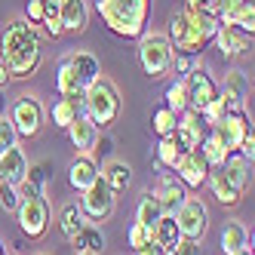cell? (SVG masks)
Masks as SVG:
<instances>
[{
	"label": "cell",
	"instance_id": "obj_1",
	"mask_svg": "<svg viewBox=\"0 0 255 255\" xmlns=\"http://www.w3.org/2000/svg\"><path fill=\"white\" fill-rule=\"evenodd\" d=\"M43 59L37 25L28 19H9L0 31V62L6 65L12 80H28L37 74Z\"/></svg>",
	"mask_w": 255,
	"mask_h": 255
},
{
	"label": "cell",
	"instance_id": "obj_2",
	"mask_svg": "<svg viewBox=\"0 0 255 255\" xmlns=\"http://www.w3.org/2000/svg\"><path fill=\"white\" fill-rule=\"evenodd\" d=\"M218 31V19L197 6H181L169 12V31L166 37L172 43V49H181L188 56H200L203 49Z\"/></svg>",
	"mask_w": 255,
	"mask_h": 255
},
{
	"label": "cell",
	"instance_id": "obj_3",
	"mask_svg": "<svg viewBox=\"0 0 255 255\" xmlns=\"http://www.w3.org/2000/svg\"><path fill=\"white\" fill-rule=\"evenodd\" d=\"M99 15L117 37L138 40L151 15V0H99Z\"/></svg>",
	"mask_w": 255,
	"mask_h": 255
},
{
	"label": "cell",
	"instance_id": "obj_4",
	"mask_svg": "<svg viewBox=\"0 0 255 255\" xmlns=\"http://www.w3.org/2000/svg\"><path fill=\"white\" fill-rule=\"evenodd\" d=\"M123 111V99H120V89L114 86V80L99 77L93 86L86 89V102H83V114L93 120L99 129H108L111 123H117Z\"/></svg>",
	"mask_w": 255,
	"mask_h": 255
},
{
	"label": "cell",
	"instance_id": "obj_5",
	"mask_svg": "<svg viewBox=\"0 0 255 255\" xmlns=\"http://www.w3.org/2000/svg\"><path fill=\"white\" fill-rule=\"evenodd\" d=\"M138 62L148 77H163L172 65V43L166 34H141L138 37Z\"/></svg>",
	"mask_w": 255,
	"mask_h": 255
},
{
	"label": "cell",
	"instance_id": "obj_6",
	"mask_svg": "<svg viewBox=\"0 0 255 255\" xmlns=\"http://www.w3.org/2000/svg\"><path fill=\"white\" fill-rule=\"evenodd\" d=\"M114 206H117V194L102 181V175L80 197V212L86 215V222H108L114 215Z\"/></svg>",
	"mask_w": 255,
	"mask_h": 255
},
{
	"label": "cell",
	"instance_id": "obj_7",
	"mask_svg": "<svg viewBox=\"0 0 255 255\" xmlns=\"http://www.w3.org/2000/svg\"><path fill=\"white\" fill-rule=\"evenodd\" d=\"M15 218H19V228L31 237V240H40L49 228V200L46 194L37 197H22L19 209H15Z\"/></svg>",
	"mask_w": 255,
	"mask_h": 255
},
{
	"label": "cell",
	"instance_id": "obj_8",
	"mask_svg": "<svg viewBox=\"0 0 255 255\" xmlns=\"http://www.w3.org/2000/svg\"><path fill=\"white\" fill-rule=\"evenodd\" d=\"M9 120L15 126V132H19V138H34L40 132V126H43V105H40V99L19 96L12 102Z\"/></svg>",
	"mask_w": 255,
	"mask_h": 255
},
{
	"label": "cell",
	"instance_id": "obj_9",
	"mask_svg": "<svg viewBox=\"0 0 255 255\" xmlns=\"http://www.w3.org/2000/svg\"><path fill=\"white\" fill-rule=\"evenodd\" d=\"M175 225L181 231V237H188V240H203V234L209 231V209L203 200L197 197H188L181 209L175 212Z\"/></svg>",
	"mask_w": 255,
	"mask_h": 255
},
{
	"label": "cell",
	"instance_id": "obj_10",
	"mask_svg": "<svg viewBox=\"0 0 255 255\" xmlns=\"http://www.w3.org/2000/svg\"><path fill=\"white\" fill-rule=\"evenodd\" d=\"M212 129L222 135L228 151H237V148H240V141L252 132V120H249V114L243 111V108H231V111L222 117V123H215Z\"/></svg>",
	"mask_w": 255,
	"mask_h": 255
},
{
	"label": "cell",
	"instance_id": "obj_11",
	"mask_svg": "<svg viewBox=\"0 0 255 255\" xmlns=\"http://www.w3.org/2000/svg\"><path fill=\"white\" fill-rule=\"evenodd\" d=\"M172 169H175V178H178L185 188H203L206 178H209V163H206L203 154H200V148L185 151Z\"/></svg>",
	"mask_w": 255,
	"mask_h": 255
},
{
	"label": "cell",
	"instance_id": "obj_12",
	"mask_svg": "<svg viewBox=\"0 0 255 255\" xmlns=\"http://www.w3.org/2000/svg\"><path fill=\"white\" fill-rule=\"evenodd\" d=\"M218 25H231V28H240L243 34L255 31V3L252 0H222L218 6Z\"/></svg>",
	"mask_w": 255,
	"mask_h": 255
},
{
	"label": "cell",
	"instance_id": "obj_13",
	"mask_svg": "<svg viewBox=\"0 0 255 255\" xmlns=\"http://www.w3.org/2000/svg\"><path fill=\"white\" fill-rule=\"evenodd\" d=\"M185 83H188V99H191L194 111H203V108L218 96L215 80L206 74V68H200V65H194L188 74H185Z\"/></svg>",
	"mask_w": 255,
	"mask_h": 255
},
{
	"label": "cell",
	"instance_id": "obj_14",
	"mask_svg": "<svg viewBox=\"0 0 255 255\" xmlns=\"http://www.w3.org/2000/svg\"><path fill=\"white\" fill-rule=\"evenodd\" d=\"M172 135L178 138V144L185 151H194V148H200V141H203V135H206V123H203V117H200L194 108H188V111L178 114V123H175Z\"/></svg>",
	"mask_w": 255,
	"mask_h": 255
},
{
	"label": "cell",
	"instance_id": "obj_15",
	"mask_svg": "<svg viewBox=\"0 0 255 255\" xmlns=\"http://www.w3.org/2000/svg\"><path fill=\"white\" fill-rule=\"evenodd\" d=\"M154 197L160 200V206L166 215H175L181 209V203L188 200V188L181 185V181L175 175H166V172H160L157 178V188H154Z\"/></svg>",
	"mask_w": 255,
	"mask_h": 255
},
{
	"label": "cell",
	"instance_id": "obj_16",
	"mask_svg": "<svg viewBox=\"0 0 255 255\" xmlns=\"http://www.w3.org/2000/svg\"><path fill=\"white\" fill-rule=\"evenodd\" d=\"M212 40H215L218 52H222L225 59H240V56H246V49L252 43L249 34H243L240 28H231V25H218V31H215Z\"/></svg>",
	"mask_w": 255,
	"mask_h": 255
},
{
	"label": "cell",
	"instance_id": "obj_17",
	"mask_svg": "<svg viewBox=\"0 0 255 255\" xmlns=\"http://www.w3.org/2000/svg\"><path fill=\"white\" fill-rule=\"evenodd\" d=\"M59 22L65 34H83L89 25L86 0H59Z\"/></svg>",
	"mask_w": 255,
	"mask_h": 255
},
{
	"label": "cell",
	"instance_id": "obj_18",
	"mask_svg": "<svg viewBox=\"0 0 255 255\" xmlns=\"http://www.w3.org/2000/svg\"><path fill=\"white\" fill-rule=\"evenodd\" d=\"M25 175H28V157L19 144L0 154V181H9V185L19 188L25 181Z\"/></svg>",
	"mask_w": 255,
	"mask_h": 255
},
{
	"label": "cell",
	"instance_id": "obj_19",
	"mask_svg": "<svg viewBox=\"0 0 255 255\" xmlns=\"http://www.w3.org/2000/svg\"><path fill=\"white\" fill-rule=\"evenodd\" d=\"M96 178H99V163L89 157V154H77L74 160H71V166H68V181H71V188H74V191L83 194Z\"/></svg>",
	"mask_w": 255,
	"mask_h": 255
},
{
	"label": "cell",
	"instance_id": "obj_20",
	"mask_svg": "<svg viewBox=\"0 0 255 255\" xmlns=\"http://www.w3.org/2000/svg\"><path fill=\"white\" fill-rule=\"evenodd\" d=\"M68 135H71V144H74V151H77V154H89V151H96L99 126L89 120L86 114H80L74 123L68 126Z\"/></svg>",
	"mask_w": 255,
	"mask_h": 255
},
{
	"label": "cell",
	"instance_id": "obj_21",
	"mask_svg": "<svg viewBox=\"0 0 255 255\" xmlns=\"http://www.w3.org/2000/svg\"><path fill=\"white\" fill-rule=\"evenodd\" d=\"M68 243H71V249H74L77 255H102L105 252V234L93 222H86L74 237H68Z\"/></svg>",
	"mask_w": 255,
	"mask_h": 255
},
{
	"label": "cell",
	"instance_id": "obj_22",
	"mask_svg": "<svg viewBox=\"0 0 255 255\" xmlns=\"http://www.w3.org/2000/svg\"><path fill=\"white\" fill-rule=\"evenodd\" d=\"M222 172L228 175V181L237 191H246L249 188V178H252V163L240 151H228V157L222 160Z\"/></svg>",
	"mask_w": 255,
	"mask_h": 255
},
{
	"label": "cell",
	"instance_id": "obj_23",
	"mask_svg": "<svg viewBox=\"0 0 255 255\" xmlns=\"http://www.w3.org/2000/svg\"><path fill=\"white\" fill-rule=\"evenodd\" d=\"M71 68H74V74H77V83L83 89H89L99 77H102V65L99 59L93 56V52H86V49H77V52H71Z\"/></svg>",
	"mask_w": 255,
	"mask_h": 255
},
{
	"label": "cell",
	"instance_id": "obj_24",
	"mask_svg": "<svg viewBox=\"0 0 255 255\" xmlns=\"http://www.w3.org/2000/svg\"><path fill=\"white\" fill-rule=\"evenodd\" d=\"M222 96L231 108H243L246 99H249V77H246V71H228L225 74V86H222Z\"/></svg>",
	"mask_w": 255,
	"mask_h": 255
},
{
	"label": "cell",
	"instance_id": "obj_25",
	"mask_svg": "<svg viewBox=\"0 0 255 255\" xmlns=\"http://www.w3.org/2000/svg\"><path fill=\"white\" fill-rule=\"evenodd\" d=\"M83 102H86V96H62L52 105V126L68 129V126L83 114Z\"/></svg>",
	"mask_w": 255,
	"mask_h": 255
},
{
	"label": "cell",
	"instance_id": "obj_26",
	"mask_svg": "<svg viewBox=\"0 0 255 255\" xmlns=\"http://www.w3.org/2000/svg\"><path fill=\"white\" fill-rule=\"evenodd\" d=\"M209 188H212V194H215V200L222 206H237L240 203V197H243V191H237L231 181H228V175L222 172V166H215V169H209Z\"/></svg>",
	"mask_w": 255,
	"mask_h": 255
},
{
	"label": "cell",
	"instance_id": "obj_27",
	"mask_svg": "<svg viewBox=\"0 0 255 255\" xmlns=\"http://www.w3.org/2000/svg\"><path fill=\"white\" fill-rule=\"evenodd\" d=\"M99 175H102V181L114 194L126 191V188H129V181H132V169H129V163H123V160H108Z\"/></svg>",
	"mask_w": 255,
	"mask_h": 255
},
{
	"label": "cell",
	"instance_id": "obj_28",
	"mask_svg": "<svg viewBox=\"0 0 255 255\" xmlns=\"http://www.w3.org/2000/svg\"><path fill=\"white\" fill-rule=\"evenodd\" d=\"M46 181H49V163L46 160L28 163V175H25V181L19 185V194L22 197H37V194H43Z\"/></svg>",
	"mask_w": 255,
	"mask_h": 255
},
{
	"label": "cell",
	"instance_id": "obj_29",
	"mask_svg": "<svg viewBox=\"0 0 255 255\" xmlns=\"http://www.w3.org/2000/svg\"><path fill=\"white\" fill-rule=\"evenodd\" d=\"M178 240H181V231L175 225V215H163L160 222H157V228H154V243L163 249V255H172V249L178 246Z\"/></svg>",
	"mask_w": 255,
	"mask_h": 255
},
{
	"label": "cell",
	"instance_id": "obj_30",
	"mask_svg": "<svg viewBox=\"0 0 255 255\" xmlns=\"http://www.w3.org/2000/svg\"><path fill=\"white\" fill-rule=\"evenodd\" d=\"M249 249V231L243 222H228L225 231H222V252L225 255H237V252H243Z\"/></svg>",
	"mask_w": 255,
	"mask_h": 255
},
{
	"label": "cell",
	"instance_id": "obj_31",
	"mask_svg": "<svg viewBox=\"0 0 255 255\" xmlns=\"http://www.w3.org/2000/svg\"><path fill=\"white\" fill-rule=\"evenodd\" d=\"M163 215H166V212H163V206H160V200L154 197V191H144L141 200H138V209H135V222L154 231Z\"/></svg>",
	"mask_w": 255,
	"mask_h": 255
},
{
	"label": "cell",
	"instance_id": "obj_32",
	"mask_svg": "<svg viewBox=\"0 0 255 255\" xmlns=\"http://www.w3.org/2000/svg\"><path fill=\"white\" fill-rule=\"evenodd\" d=\"M185 154V148L178 144V138L175 135H163L160 138V144H157V157H154V166L157 169H172L175 163H178V157Z\"/></svg>",
	"mask_w": 255,
	"mask_h": 255
},
{
	"label": "cell",
	"instance_id": "obj_33",
	"mask_svg": "<svg viewBox=\"0 0 255 255\" xmlns=\"http://www.w3.org/2000/svg\"><path fill=\"white\" fill-rule=\"evenodd\" d=\"M56 89H59V96H86V89L77 83V74H74V68H71V59H68V56L59 62Z\"/></svg>",
	"mask_w": 255,
	"mask_h": 255
},
{
	"label": "cell",
	"instance_id": "obj_34",
	"mask_svg": "<svg viewBox=\"0 0 255 255\" xmlns=\"http://www.w3.org/2000/svg\"><path fill=\"white\" fill-rule=\"evenodd\" d=\"M200 154L206 157V163H209V169H215V166H222V160L228 157V148H225V141H222V135H218L215 129L203 135V141H200Z\"/></svg>",
	"mask_w": 255,
	"mask_h": 255
},
{
	"label": "cell",
	"instance_id": "obj_35",
	"mask_svg": "<svg viewBox=\"0 0 255 255\" xmlns=\"http://www.w3.org/2000/svg\"><path fill=\"white\" fill-rule=\"evenodd\" d=\"M166 108H169L172 114H181V111H188V108H191L185 77H178L175 83H169V89H166Z\"/></svg>",
	"mask_w": 255,
	"mask_h": 255
},
{
	"label": "cell",
	"instance_id": "obj_36",
	"mask_svg": "<svg viewBox=\"0 0 255 255\" xmlns=\"http://www.w3.org/2000/svg\"><path fill=\"white\" fill-rule=\"evenodd\" d=\"M59 222H62L65 237H74V234L86 225V215L80 212V206H77V203H65V206H62V212H59Z\"/></svg>",
	"mask_w": 255,
	"mask_h": 255
},
{
	"label": "cell",
	"instance_id": "obj_37",
	"mask_svg": "<svg viewBox=\"0 0 255 255\" xmlns=\"http://www.w3.org/2000/svg\"><path fill=\"white\" fill-rule=\"evenodd\" d=\"M43 31H46V37H62V22H59V0H43Z\"/></svg>",
	"mask_w": 255,
	"mask_h": 255
},
{
	"label": "cell",
	"instance_id": "obj_38",
	"mask_svg": "<svg viewBox=\"0 0 255 255\" xmlns=\"http://www.w3.org/2000/svg\"><path fill=\"white\" fill-rule=\"evenodd\" d=\"M175 123H178V114H172L166 105H160L157 111H154V117H151V129L163 138V135H172L175 132Z\"/></svg>",
	"mask_w": 255,
	"mask_h": 255
},
{
	"label": "cell",
	"instance_id": "obj_39",
	"mask_svg": "<svg viewBox=\"0 0 255 255\" xmlns=\"http://www.w3.org/2000/svg\"><path fill=\"white\" fill-rule=\"evenodd\" d=\"M228 111H231V105H228L222 96H215V99L203 108V111H197V114L203 117V123H206V126H215V123H222V117H225Z\"/></svg>",
	"mask_w": 255,
	"mask_h": 255
},
{
	"label": "cell",
	"instance_id": "obj_40",
	"mask_svg": "<svg viewBox=\"0 0 255 255\" xmlns=\"http://www.w3.org/2000/svg\"><path fill=\"white\" fill-rule=\"evenodd\" d=\"M22 203V194L15 185H9V181H0V206H3L6 212H15Z\"/></svg>",
	"mask_w": 255,
	"mask_h": 255
},
{
	"label": "cell",
	"instance_id": "obj_41",
	"mask_svg": "<svg viewBox=\"0 0 255 255\" xmlns=\"http://www.w3.org/2000/svg\"><path fill=\"white\" fill-rule=\"evenodd\" d=\"M15 144H19V132H15L12 120L9 117H0V154L15 148Z\"/></svg>",
	"mask_w": 255,
	"mask_h": 255
},
{
	"label": "cell",
	"instance_id": "obj_42",
	"mask_svg": "<svg viewBox=\"0 0 255 255\" xmlns=\"http://www.w3.org/2000/svg\"><path fill=\"white\" fill-rule=\"evenodd\" d=\"M126 240H129V246H132V249H141V246H148V243H154V231L135 222V225L129 228V234H126Z\"/></svg>",
	"mask_w": 255,
	"mask_h": 255
},
{
	"label": "cell",
	"instance_id": "obj_43",
	"mask_svg": "<svg viewBox=\"0 0 255 255\" xmlns=\"http://www.w3.org/2000/svg\"><path fill=\"white\" fill-rule=\"evenodd\" d=\"M194 59H197V56H188V52H181V49H172V65H169V68H175V74H181V77H185L188 71L197 65Z\"/></svg>",
	"mask_w": 255,
	"mask_h": 255
},
{
	"label": "cell",
	"instance_id": "obj_44",
	"mask_svg": "<svg viewBox=\"0 0 255 255\" xmlns=\"http://www.w3.org/2000/svg\"><path fill=\"white\" fill-rule=\"evenodd\" d=\"M25 19L31 25H40L43 22V0H28V3H25Z\"/></svg>",
	"mask_w": 255,
	"mask_h": 255
},
{
	"label": "cell",
	"instance_id": "obj_45",
	"mask_svg": "<svg viewBox=\"0 0 255 255\" xmlns=\"http://www.w3.org/2000/svg\"><path fill=\"white\" fill-rule=\"evenodd\" d=\"M172 255H203V252H200V240H188V237H181L178 246L172 249Z\"/></svg>",
	"mask_w": 255,
	"mask_h": 255
},
{
	"label": "cell",
	"instance_id": "obj_46",
	"mask_svg": "<svg viewBox=\"0 0 255 255\" xmlns=\"http://www.w3.org/2000/svg\"><path fill=\"white\" fill-rule=\"evenodd\" d=\"M218 6H222V0H200L197 3V9H203L209 15H218Z\"/></svg>",
	"mask_w": 255,
	"mask_h": 255
},
{
	"label": "cell",
	"instance_id": "obj_47",
	"mask_svg": "<svg viewBox=\"0 0 255 255\" xmlns=\"http://www.w3.org/2000/svg\"><path fill=\"white\" fill-rule=\"evenodd\" d=\"M135 255H163V249H160L157 243H148V246H141V249H135Z\"/></svg>",
	"mask_w": 255,
	"mask_h": 255
},
{
	"label": "cell",
	"instance_id": "obj_48",
	"mask_svg": "<svg viewBox=\"0 0 255 255\" xmlns=\"http://www.w3.org/2000/svg\"><path fill=\"white\" fill-rule=\"evenodd\" d=\"M96 148H99V151H102V154L108 157V154L114 151V141H111V138H102V141H96Z\"/></svg>",
	"mask_w": 255,
	"mask_h": 255
},
{
	"label": "cell",
	"instance_id": "obj_49",
	"mask_svg": "<svg viewBox=\"0 0 255 255\" xmlns=\"http://www.w3.org/2000/svg\"><path fill=\"white\" fill-rule=\"evenodd\" d=\"M9 80H12V77H9V71H6V65L0 62V89H6V86H9Z\"/></svg>",
	"mask_w": 255,
	"mask_h": 255
},
{
	"label": "cell",
	"instance_id": "obj_50",
	"mask_svg": "<svg viewBox=\"0 0 255 255\" xmlns=\"http://www.w3.org/2000/svg\"><path fill=\"white\" fill-rule=\"evenodd\" d=\"M200 3V0H185V6H197Z\"/></svg>",
	"mask_w": 255,
	"mask_h": 255
},
{
	"label": "cell",
	"instance_id": "obj_51",
	"mask_svg": "<svg viewBox=\"0 0 255 255\" xmlns=\"http://www.w3.org/2000/svg\"><path fill=\"white\" fill-rule=\"evenodd\" d=\"M237 255H252V246H249V249H243V252H237Z\"/></svg>",
	"mask_w": 255,
	"mask_h": 255
},
{
	"label": "cell",
	"instance_id": "obj_52",
	"mask_svg": "<svg viewBox=\"0 0 255 255\" xmlns=\"http://www.w3.org/2000/svg\"><path fill=\"white\" fill-rule=\"evenodd\" d=\"M0 255H6V252H3V243H0Z\"/></svg>",
	"mask_w": 255,
	"mask_h": 255
},
{
	"label": "cell",
	"instance_id": "obj_53",
	"mask_svg": "<svg viewBox=\"0 0 255 255\" xmlns=\"http://www.w3.org/2000/svg\"><path fill=\"white\" fill-rule=\"evenodd\" d=\"M37 255H40V252H37Z\"/></svg>",
	"mask_w": 255,
	"mask_h": 255
}]
</instances>
